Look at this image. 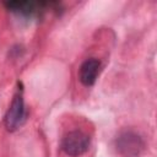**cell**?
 Wrapping results in <instances>:
<instances>
[{"label":"cell","mask_w":157,"mask_h":157,"mask_svg":"<svg viewBox=\"0 0 157 157\" xmlns=\"http://www.w3.org/2000/svg\"><path fill=\"white\" fill-rule=\"evenodd\" d=\"M115 150L121 157H139L145 151V141L137 132L124 130L115 139Z\"/></svg>","instance_id":"obj_1"},{"label":"cell","mask_w":157,"mask_h":157,"mask_svg":"<svg viewBox=\"0 0 157 157\" xmlns=\"http://www.w3.org/2000/svg\"><path fill=\"white\" fill-rule=\"evenodd\" d=\"M90 145L91 137L81 130L69 131L61 140V150L71 157L83 155L90 148Z\"/></svg>","instance_id":"obj_2"},{"label":"cell","mask_w":157,"mask_h":157,"mask_svg":"<svg viewBox=\"0 0 157 157\" xmlns=\"http://www.w3.org/2000/svg\"><path fill=\"white\" fill-rule=\"evenodd\" d=\"M25 117V101L22 93H16L9 105V109L5 114V128L9 131H15L22 123Z\"/></svg>","instance_id":"obj_3"},{"label":"cell","mask_w":157,"mask_h":157,"mask_svg":"<svg viewBox=\"0 0 157 157\" xmlns=\"http://www.w3.org/2000/svg\"><path fill=\"white\" fill-rule=\"evenodd\" d=\"M101 72V61L96 58L86 59L78 70V80L83 86L94 85L98 75Z\"/></svg>","instance_id":"obj_4"}]
</instances>
